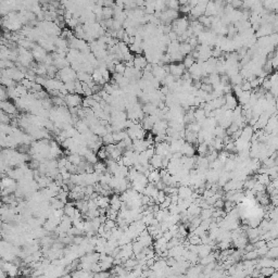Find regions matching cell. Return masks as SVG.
<instances>
[{"label": "cell", "mask_w": 278, "mask_h": 278, "mask_svg": "<svg viewBox=\"0 0 278 278\" xmlns=\"http://www.w3.org/2000/svg\"><path fill=\"white\" fill-rule=\"evenodd\" d=\"M147 63H148V61H147V59H146V57L141 56V54H137V56L134 58V67L138 71H141L142 69H145Z\"/></svg>", "instance_id": "6da1fadb"}, {"label": "cell", "mask_w": 278, "mask_h": 278, "mask_svg": "<svg viewBox=\"0 0 278 278\" xmlns=\"http://www.w3.org/2000/svg\"><path fill=\"white\" fill-rule=\"evenodd\" d=\"M162 158L163 156L154 153L153 156L149 160V163L154 167V169H161V167H162Z\"/></svg>", "instance_id": "7a4b0ae2"}, {"label": "cell", "mask_w": 278, "mask_h": 278, "mask_svg": "<svg viewBox=\"0 0 278 278\" xmlns=\"http://www.w3.org/2000/svg\"><path fill=\"white\" fill-rule=\"evenodd\" d=\"M195 60H196V59L193 58L191 54H187V56L184 57V60H183V64H184L185 67L189 69V67H190L191 65L195 63Z\"/></svg>", "instance_id": "3957f363"}, {"label": "cell", "mask_w": 278, "mask_h": 278, "mask_svg": "<svg viewBox=\"0 0 278 278\" xmlns=\"http://www.w3.org/2000/svg\"><path fill=\"white\" fill-rule=\"evenodd\" d=\"M264 257H267L270 259H276L278 257V248L277 247H274V248L268 249V251L266 252V254Z\"/></svg>", "instance_id": "277c9868"}, {"label": "cell", "mask_w": 278, "mask_h": 278, "mask_svg": "<svg viewBox=\"0 0 278 278\" xmlns=\"http://www.w3.org/2000/svg\"><path fill=\"white\" fill-rule=\"evenodd\" d=\"M143 248H145V247L142 246V243H141L139 240H137V241L133 243V253L134 254H137V253L141 252V251L143 250Z\"/></svg>", "instance_id": "5b68a950"}]
</instances>
